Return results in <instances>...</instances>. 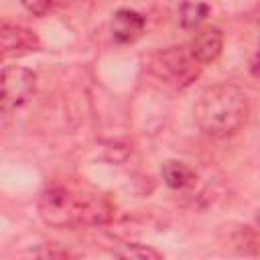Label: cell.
Wrapping results in <instances>:
<instances>
[{
	"label": "cell",
	"instance_id": "7",
	"mask_svg": "<svg viewBox=\"0 0 260 260\" xmlns=\"http://www.w3.org/2000/svg\"><path fill=\"white\" fill-rule=\"evenodd\" d=\"M193 57L201 63L207 65L211 61H215L221 55L223 49V32L217 26H203L195 32L191 45H189Z\"/></svg>",
	"mask_w": 260,
	"mask_h": 260
},
{
	"label": "cell",
	"instance_id": "1",
	"mask_svg": "<svg viewBox=\"0 0 260 260\" xmlns=\"http://www.w3.org/2000/svg\"><path fill=\"white\" fill-rule=\"evenodd\" d=\"M39 215L51 228H95L112 221L114 205L93 191L51 185L39 195Z\"/></svg>",
	"mask_w": 260,
	"mask_h": 260
},
{
	"label": "cell",
	"instance_id": "9",
	"mask_svg": "<svg viewBox=\"0 0 260 260\" xmlns=\"http://www.w3.org/2000/svg\"><path fill=\"white\" fill-rule=\"evenodd\" d=\"M209 6L205 2H183L179 10V20L181 26L187 30H195L201 26V22L207 18Z\"/></svg>",
	"mask_w": 260,
	"mask_h": 260
},
{
	"label": "cell",
	"instance_id": "3",
	"mask_svg": "<svg viewBox=\"0 0 260 260\" xmlns=\"http://www.w3.org/2000/svg\"><path fill=\"white\" fill-rule=\"evenodd\" d=\"M201 63L193 57L189 47H169L165 51H156L148 59V69L162 81L183 89L191 85L199 73Z\"/></svg>",
	"mask_w": 260,
	"mask_h": 260
},
{
	"label": "cell",
	"instance_id": "8",
	"mask_svg": "<svg viewBox=\"0 0 260 260\" xmlns=\"http://www.w3.org/2000/svg\"><path fill=\"white\" fill-rule=\"evenodd\" d=\"M160 175H162V181H165L171 189H175V191L191 189V187H195V183H197V171H195L191 165H187V162H183V160H175V158L162 162Z\"/></svg>",
	"mask_w": 260,
	"mask_h": 260
},
{
	"label": "cell",
	"instance_id": "4",
	"mask_svg": "<svg viewBox=\"0 0 260 260\" xmlns=\"http://www.w3.org/2000/svg\"><path fill=\"white\" fill-rule=\"evenodd\" d=\"M0 87H2V93H0L2 112L10 114L32 98L37 87V75L26 67L6 65L0 75Z\"/></svg>",
	"mask_w": 260,
	"mask_h": 260
},
{
	"label": "cell",
	"instance_id": "13",
	"mask_svg": "<svg viewBox=\"0 0 260 260\" xmlns=\"http://www.w3.org/2000/svg\"><path fill=\"white\" fill-rule=\"evenodd\" d=\"M258 221H260V215H258Z\"/></svg>",
	"mask_w": 260,
	"mask_h": 260
},
{
	"label": "cell",
	"instance_id": "6",
	"mask_svg": "<svg viewBox=\"0 0 260 260\" xmlns=\"http://www.w3.org/2000/svg\"><path fill=\"white\" fill-rule=\"evenodd\" d=\"M146 20L140 12L130 8H120L112 18V37L120 45L136 43L144 32Z\"/></svg>",
	"mask_w": 260,
	"mask_h": 260
},
{
	"label": "cell",
	"instance_id": "5",
	"mask_svg": "<svg viewBox=\"0 0 260 260\" xmlns=\"http://www.w3.org/2000/svg\"><path fill=\"white\" fill-rule=\"evenodd\" d=\"M41 39L35 30L22 26V24H14L4 20L2 28H0V53L2 59H12V57H22L35 51H41Z\"/></svg>",
	"mask_w": 260,
	"mask_h": 260
},
{
	"label": "cell",
	"instance_id": "11",
	"mask_svg": "<svg viewBox=\"0 0 260 260\" xmlns=\"http://www.w3.org/2000/svg\"><path fill=\"white\" fill-rule=\"evenodd\" d=\"M22 2V6L30 12V14H35V16H45L51 8H53V2L55 0H20Z\"/></svg>",
	"mask_w": 260,
	"mask_h": 260
},
{
	"label": "cell",
	"instance_id": "10",
	"mask_svg": "<svg viewBox=\"0 0 260 260\" xmlns=\"http://www.w3.org/2000/svg\"><path fill=\"white\" fill-rule=\"evenodd\" d=\"M114 256L120 258H136V260H160L162 254L144 244H120V248L112 250Z\"/></svg>",
	"mask_w": 260,
	"mask_h": 260
},
{
	"label": "cell",
	"instance_id": "12",
	"mask_svg": "<svg viewBox=\"0 0 260 260\" xmlns=\"http://www.w3.org/2000/svg\"><path fill=\"white\" fill-rule=\"evenodd\" d=\"M250 73L260 79V51L250 59Z\"/></svg>",
	"mask_w": 260,
	"mask_h": 260
},
{
	"label": "cell",
	"instance_id": "2",
	"mask_svg": "<svg viewBox=\"0 0 260 260\" xmlns=\"http://www.w3.org/2000/svg\"><path fill=\"white\" fill-rule=\"evenodd\" d=\"M248 116L250 102L246 91L228 81L207 87L193 108L195 124L211 138H228L240 132L248 122Z\"/></svg>",
	"mask_w": 260,
	"mask_h": 260
}]
</instances>
